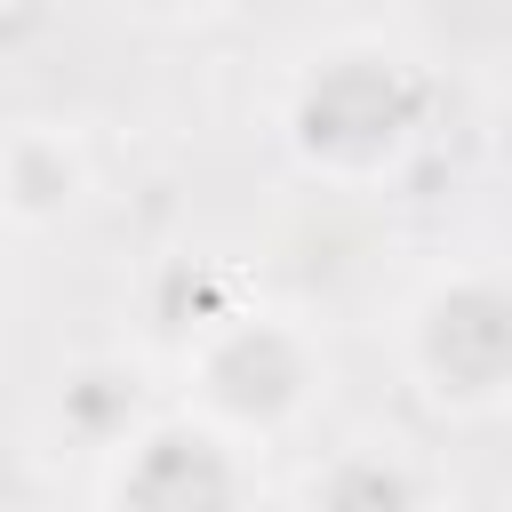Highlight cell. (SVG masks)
Returning <instances> with one entry per match:
<instances>
[{
  "mask_svg": "<svg viewBox=\"0 0 512 512\" xmlns=\"http://www.w3.org/2000/svg\"><path fill=\"white\" fill-rule=\"evenodd\" d=\"M160 8H208V0H160Z\"/></svg>",
  "mask_w": 512,
  "mask_h": 512,
  "instance_id": "8",
  "label": "cell"
},
{
  "mask_svg": "<svg viewBox=\"0 0 512 512\" xmlns=\"http://www.w3.org/2000/svg\"><path fill=\"white\" fill-rule=\"evenodd\" d=\"M408 368L440 408H504L512 400V280L504 272H456L424 288L408 312Z\"/></svg>",
  "mask_w": 512,
  "mask_h": 512,
  "instance_id": "1",
  "label": "cell"
},
{
  "mask_svg": "<svg viewBox=\"0 0 512 512\" xmlns=\"http://www.w3.org/2000/svg\"><path fill=\"white\" fill-rule=\"evenodd\" d=\"M56 416L96 448V456H120L136 440V376L128 368H80L64 392H56Z\"/></svg>",
  "mask_w": 512,
  "mask_h": 512,
  "instance_id": "6",
  "label": "cell"
},
{
  "mask_svg": "<svg viewBox=\"0 0 512 512\" xmlns=\"http://www.w3.org/2000/svg\"><path fill=\"white\" fill-rule=\"evenodd\" d=\"M416 496H424V480L400 464H376L368 448H352L344 464H328L312 480V504H416Z\"/></svg>",
  "mask_w": 512,
  "mask_h": 512,
  "instance_id": "7",
  "label": "cell"
},
{
  "mask_svg": "<svg viewBox=\"0 0 512 512\" xmlns=\"http://www.w3.org/2000/svg\"><path fill=\"white\" fill-rule=\"evenodd\" d=\"M72 192H80V160L64 152V136L16 128V144H8V216L16 224H48V216L72 208Z\"/></svg>",
  "mask_w": 512,
  "mask_h": 512,
  "instance_id": "5",
  "label": "cell"
},
{
  "mask_svg": "<svg viewBox=\"0 0 512 512\" xmlns=\"http://www.w3.org/2000/svg\"><path fill=\"white\" fill-rule=\"evenodd\" d=\"M288 128H296V152H304V160L360 176V168H384V160L408 144V128H416V88H408L384 56H328V64L304 80Z\"/></svg>",
  "mask_w": 512,
  "mask_h": 512,
  "instance_id": "2",
  "label": "cell"
},
{
  "mask_svg": "<svg viewBox=\"0 0 512 512\" xmlns=\"http://www.w3.org/2000/svg\"><path fill=\"white\" fill-rule=\"evenodd\" d=\"M192 392H200V416L224 432H280L312 400V352L280 320H256V312L224 320L192 360Z\"/></svg>",
  "mask_w": 512,
  "mask_h": 512,
  "instance_id": "3",
  "label": "cell"
},
{
  "mask_svg": "<svg viewBox=\"0 0 512 512\" xmlns=\"http://www.w3.org/2000/svg\"><path fill=\"white\" fill-rule=\"evenodd\" d=\"M112 496L152 504V512H200V504L248 496V472H240V448L224 440V424H152L120 448Z\"/></svg>",
  "mask_w": 512,
  "mask_h": 512,
  "instance_id": "4",
  "label": "cell"
}]
</instances>
